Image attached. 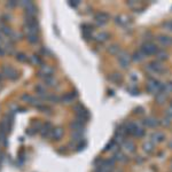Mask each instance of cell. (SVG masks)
Instances as JSON below:
<instances>
[{"label":"cell","instance_id":"obj_1","mask_svg":"<svg viewBox=\"0 0 172 172\" xmlns=\"http://www.w3.org/2000/svg\"><path fill=\"white\" fill-rule=\"evenodd\" d=\"M117 60L120 63L122 69H128L130 63H131V56L128 55V52L125 51H120V53L117 54Z\"/></svg>","mask_w":172,"mask_h":172},{"label":"cell","instance_id":"obj_2","mask_svg":"<svg viewBox=\"0 0 172 172\" xmlns=\"http://www.w3.org/2000/svg\"><path fill=\"white\" fill-rule=\"evenodd\" d=\"M140 52L144 54L145 56H149V55H154V54H156L158 52V47H157L156 45L154 44V43H150V41H147V43H145L142 44L141 46V49Z\"/></svg>","mask_w":172,"mask_h":172},{"label":"cell","instance_id":"obj_3","mask_svg":"<svg viewBox=\"0 0 172 172\" xmlns=\"http://www.w3.org/2000/svg\"><path fill=\"white\" fill-rule=\"evenodd\" d=\"M75 111H76V117L77 120L85 123L86 120L90 118V114L86 109L83 107V104H76L75 106Z\"/></svg>","mask_w":172,"mask_h":172},{"label":"cell","instance_id":"obj_4","mask_svg":"<svg viewBox=\"0 0 172 172\" xmlns=\"http://www.w3.org/2000/svg\"><path fill=\"white\" fill-rule=\"evenodd\" d=\"M163 90V84L156 79H149L147 83V91L152 94H157Z\"/></svg>","mask_w":172,"mask_h":172},{"label":"cell","instance_id":"obj_5","mask_svg":"<svg viewBox=\"0 0 172 172\" xmlns=\"http://www.w3.org/2000/svg\"><path fill=\"white\" fill-rule=\"evenodd\" d=\"M2 75L10 80H15L19 78V72L16 71L14 68L9 67V65H6V67L2 68Z\"/></svg>","mask_w":172,"mask_h":172},{"label":"cell","instance_id":"obj_6","mask_svg":"<svg viewBox=\"0 0 172 172\" xmlns=\"http://www.w3.org/2000/svg\"><path fill=\"white\" fill-rule=\"evenodd\" d=\"M147 69L154 73H163L164 72V65L160 61H153L147 65Z\"/></svg>","mask_w":172,"mask_h":172},{"label":"cell","instance_id":"obj_7","mask_svg":"<svg viewBox=\"0 0 172 172\" xmlns=\"http://www.w3.org/2000/svg\"><path fill=\"white\" fill-rule=\"evenodd\" d=\"M53 73H54V70L51 67H48V65H41L39 72H38L39 77L44 78V79L48 78V77H53Z\"/></svg>","mask_w":172,"mask_h":172},{"label":"cell","instance_id":"obj_8","mask_svg":"<svg viewBox=\"0 0 172 172\" xmlns=\"http://www.w3.org/2000/svg\"><path fill=\"white\" fill-rule=\"evenodd\" d=\"M94 19H95V22L99 24V25H103V24H106L109 21V15L107 13L100 12V13H98V14H95Z\"/></svg>","mask_w":172,"mask_h":172},{"label":"cell","instance_id":"obj_9","mask_svg":"<svg viewBox=\"0 0 172 172\" xmlns=\"http://www.w3.org/2000/svg\"><path fill=\"white\" fill-rule=\"evenodd\" d=\"M70 128H71L72 132L84 133V123H83V122H80V120H78L71 122V124H70Z\"/></svg>","mask_w":172,"mask_h":172},{"label":"cell","instance_id":"obj_10","mask_svg":"<svg viewBox=\"0 0 172 172\" xmlns=\"http://www.w3.org/2000/svg\"><path fill=\"white\" fill-rule=\"evenodd\" d=\"M144 124H145V126H147V128H156V126H158V124H160V120H157V118H155V117L148 116L144 120Z\"/></svg>","mask_w":172,"mask_h":172},{"label":"cell","instance_id":"obj_11","mask_svg":"<svg viewBox=\"0 0 172 172\" xmlns=\"http://www.w3.org/2000/svg\"><path fill=\"white\" fill-rule=\"evenodd\" d=\"M157 40H158V43H160L162 46H164V47H169V46H171L172 45V37L166 36V35H160V36L157 37Z\"/></svg>","mask_w":172,"mask_h":172},{"label":"cell","instance_id":"obj_12","mask_svg":"<svg viewBox=\"0 0 172 172\" xmlns=\"http://www.w3.org/2000/svg\"><path fill=\"white\" fill-rule=\"evenodd\" d=\"M150 138H152L153 144H161V142H163L165 140V134L163 132L156 131V132H154L150 136Z\"/></svg>","mask_w":172,"mask_h":172},{"label":"cell","instance_id":"obj_13","mask_svg":"<svg viewBox=\"0 0 172 172\" xmlns=\"http://www.w3.org/2000/svg\"><path fill=\"white\" fill-rule=\"evenodd\" d=\"M123 148L128 153H133L136 150V145L132 140H124L123 142Z\"/></svg>","mask_w":172,"mask_h":172},{"label":"cell","instance_id":"obj_14","mask_svg":"<svg viewBox=\"0 0 172 172\" xmlns=\"http://www.w3.org/2000/svg\"><path fill=\"white\" fill-rule=\"evenodd\" d=\"M36 13H37V7L33 5V2L25 7V15L28 16V17H33V16H36Z\"/></svg>","mask_w":172,"mask_h":172},{"label":"cell","instance_id":"obj_15","mask_svg":"<svg viewBox=\"0 0 172 172\" xmlns=\"http://www.w3.org/2000/svg\"><path fill=\"white\" fill-rule=\"evenodd\" d=\"M142 149H144L145 153L152 154L154 152V149H155V146H154V144H153L152 141H145L144 145H142Z\"/></svg>","mask_w":172,"mask_h":172},{"label":"cell","instance_id":"obj_16","mask_svg":"<svg viewBox=\"0 0 172 172\" xmlns=\"http://www.w3.org/2000/svg\"><path fill=\"white\" fill-rule=\"evenodd\" d=\"M52 131H53V128H52V126H51V124L47 123L44 128H41V136H43V138H48V136H52Z\"/></svg>","mask_w":172,"mask_h":172},{"label":"cell","instance_id":"obj_17","mask_svg":"<svg viewBox=\"0 0 172 172\" xmlns=\"http://www.w3.org/2000/svg\"><path fill=\"white\" fill-rule=\"evenodd\" d=\"M63 136V130L61 128H53L52 131V138L54 140H60L61 138Z\"/></svg>","mask_w":172,"mask_h":172},{"label":"cell","instance_id":"obj_18","mask_svg":"<svg viewBox=\"0 0 172 172\" xmlns=\"http://www.w3.org/2000/svg\"><path fill=\"white\" fill-rule=\"evenodd\" d=\"M168 99V94L164 92V91H161L156 94V102L158 104H163Z\"/></svg>","mask_w":172,"mask_h":172},{"label":"cell","instance_id":"obj_19","mask_svg":"<svg viewBox=\"0 0 172 172\" xmlns=\"http://www.w3.org/2000/svg\"><path fill=\"white\" fill-rule=\"evenodd\" d=\"M82 28H83V36L85 37V39H90L91 36H92V29H91V27L84 24Z\"/></svg>","mask_w":172,"mask_h":172},{"label":"cell","instance_id":"obj_20","mask_svg":"<svg viewBox=\"0 0 172 172\" xmlns=\"http://www.w3.org/2000/svg\"><path fill=\"white\" fill-rule=\"evenodd\" d=\"M109 38V35L107 32H100V33H98L95 36V40L96 41H99V43H103L106 40Z\"/></svg>","mask_w":172,"mask_h":172},{"label":"cell","instance_id":"obj_21","mask_svg":"<svg viewBox=\"0 0 172 172\" xmlns=\"http://www.w3.org/2000/svg\"><path fill=\"white\" fill-rule=\"evenodd\" d=\"M44 86H48V87H53V86H55L56 85V79L54 77H48V78H45L44 79Z\"/></svg>","mask_w":172,"mask_h":172},{"label":"cell","instance_id":"obj_22","mask_svg":"<svg viewBox=\"0 0 172 172\" xmlns=\"http://www.w3.org/2000/svg\"><path fill=\"white\" fill-rule=\"evenodd\" d=\"M109 78H110V80H111V82L116 83V84H120V83H122V80H123V77H122V75H120V73H118V72L112 73V75L109 77Z\"/></svg>","mask_w":172,"mask_h":172},{"label":"cell","instance_id":"obj_23","mask_svg":"<svg viewBox=\"0 0 172 172\" xmlns=\"http://www.w3.org/2000/svg\"><path fill=\"white\" fill-rule=\"evenodd\" d=\"M75 98H76V95H75V94L68 93V94L63 95V98H62V101H63L64 103H71V102H73Z\"/></svg>","mask_w":172,"mask_h":172},{"label":"cell","instance_id":"obj_24","mask_svg":"<svg viewBox=\"0 0 172 172\" xmlns=\"http://www.w3.org/2000/svg\"><path fill=\"white\" fill-rule=\"evenodd\" d=\"M108 52L110 53V54H112V55H116V54L120 53V46H118L117 44L110 45L108 48Z\"/></svg>","mask_w":172,"mask_h":172},{"label":"cell","instance_id":"obj_25","mask_svg":"<svg viewBox=\"0 0 172 172\" xmlns=\"http://www.w3.org/2000/svg\"><path fill=\"white\" fill-rule=\"evenodd\" d=\"M36 92L38 93V94H39V95H41L43 96V99H44L45 96L47 95V94H46V87H45L44 85H38V86H37L36 87Z\"/></svg>","mask_w":172,"mask_h":172},{"label":"cell","instance_id":"obj_26","mask_svg":"<svg viewBox=\"0 0 172 172\" xmlns=\"http://www.w3.org/2000/svg\"><path fill=\"white\" fill-rule=\"evenodd\" d=\"M132 59H133V61H136V62H141V61L145 59V55L139 51V52H136L133 54Z\"/></svg>","mask_w":172,"mask_h":172},{"label":"cell","instance_id":"obj_27","mask_svg":"<svg viewBox=\"0 0 172 172\" xmlns=\"http://www.w3.org/2000/svg\"><path fill=\"white\" fill-rule=\"evenodd\" d=\"M156 56H157V61L166 60V59H168V53L164 52V51H158V52L156 53Z\"/></svg>","mask_w":172,"mask_h":172},{"label":"cell","instance_id":"obj_28","mask_svg":"<svg viewBox=\"0 0 172 172\" xmlns=\"http://www.w3.org/2000/svg\"><path fill=\"white\" fill-rule=\"evenodd\" d=\"M144 134H145V130L142 128H140V126H138V128H136L134 133H133V136H138V138H141V136H144Z\"/></svg>","mask_w":172,"mask_h":172},{"label":"cell","instance_id":"obj_29","mask_svg":"<svg viewBox=\"0 0 172 172\" xmlns=\"http://www.w3.org/2000/svg\"><path fill=\"white\" fill-rule=\"evenodd\" d=\"M27 38H28V41L30 44H37L39 41V38L37 35H30V36H27Z\"/></svg>","mask_w":172,"mask_h":172},{"label":"cell","instance_id":"obj_30","mask_svg":"<svg viewBox=\"0 0 172 172\" xmlns=\"http://www.w3.org/2000/svg\"><path fill=\"white\" fill-rule=\"evenodd\" d=\"M16 60L19 61V62H27V61H28V56L25 55L24 53H17Z\"/></svg>","mask_w":172,"mask_h":172},{"label":"cell","instance_id":"obj_31","mask_svg":"<svg viewBox=\"0 0 172 172\" xmlns=\"http://www.w3.org/2000/svg\"><path fill=\"white\" fill-rule=\"evenodd\" d=\"M115 161H120V162H125L126 161V156L124 154H122L120 152H117L115 154Z\"/></svg>","mask_w":172,"mask_h":172},{"label":"cell","instance_id":"obj_32","mask_svg":"<svg viewBox=\"0 0 172 172\" xmlns=\"http://www.w3.org/2000/svg\"><path fill=\"white\" fill-rule=\"evenodd\" d=\"M160 124H162L164 128H169L170 125H171V120H170V118L169 117H163L162 120H161Z\"/></svg>","mask_w":172,"mask_h":172},{"label":"cell","instance_id":"obj_33","mask_svg":"<svg viewBox=\"0 0 172 172\" xmlns=\"http://www.w3.org/2000/svg\"><path fill=\"white\" fill-rule=\"evenodd\" d=\"M166 94H169L170 92H172V83H166V84H163V90Z\"/></svg>","mask_w":172,"mask_h":172},{"label":"cell","instance_id":"obj_34","mask_svg":"<svg viewBox=\"0 0 172 172\" xmlns=\"http://www.w3.org/2000/svg\"><path fill=\"white\" fill-rule=\"evenodd\" d=\"M44 99H45V100H47V101H51V102H59V98H57L56 95H54V94L46 95Z\"/></svg>","mask_w":172,"mask_h":172},{"label":"cell","instance_id":"obj_35","mask_svg":"<svg viewBox=\"0 0 172 172\" xmlns=\"http://www.w3.org/2000/svg\"><path fill=\"white\" fill-rule=\"evenodd\" d=\"M0 31H1V33H4L5 36H10V35H13L12 30L8 28V27H1Z\"/></svg>","mask_w":172,"mask_h":172},{"label":"cell","instance_id":"obj_36","mask_svg":"<svg viewBox=\"0 0 172 172\" xmlns=\"http://www.w3.org/2000/svg\"><path fill=\"white\" fill-rule=\"evenodd\" d=\"M163 28H164L165 30H168V31L172 32V20L164 22V23H163Z\"/></svg>","mask_w":172,"mask_h":172},{"label":"cell","instance_id":"obj_37","mask_svg":"<svg viewBox=\"0 0 172 172\" xmlns=\"http://www.w3.org/2000/svg\"><path fill=\"white\" fill-rule=\"evenodd\" d=\"M31 62L33 64H41V59L38 55H32L31 56Z\"/></svg>","mask_w":172,"mask_h":172},{"label":"cell","instance_id":"obj_38","mask_svg":"<svg viewBox=\"0 0 172 172\" xmlns=\"http://www.w3.org/2000/svg\"><path fill=\"white\" fill-rule=\"evenodd\" d=\"M165 114H166V117H169V118H172V104L168 107V109L165 110Z\"/></svg>","mask_w":172,"mask_h":172},{"label":"cell","instance_id":"obj_39","mask_svg":"<svg viewBox=\"0 0 172 172\" xmlns=\"http://www.w3.org/2000/svg\"><path fill=\"white\" fill-rule=\"evenodd\" d=\"M31 99H32V96L31 95H28V94H24V95L22 96V100L25 101V102H28V103H30Z\"/></svg>","mask_w":172,"mask_h":172},{"label":"cell","instance_id":"obj_40","mask_svg":"<svg viewBox=\"0 0 172 172\" xmlns=\"http://www.w3.org/2000/svg\"><path fill=\"white\" fill-rule=\"evenodd\" d=\"M16 5H17V1H9V2H7V6H8L9 8L15 7Z\"/></svg>","mask_w":172,"mask_h":172},{"label":"cell","instance_id":"obj_41","mask_svg":"<svg viewBox=\"0 0 172 172\" xmlns=\"http://www.w3.org/2000/svg\"><path fill=\"white\" fill-rule=\"evenodd\" d=\"M69 5H70L71 7H77V6L79 5V1H78V0H77V1H73V2H72V1H69Z\"/></svg>","mask_w":172,"mask_h":172},{"label":"cell","instance_id":"obj_42","mask_svg":"<svg viewBox=\"0 0 172 172\" xmlns=\"http://www.w3.org/2000/svg\"><path fill=\"white\" fill-rule=\"evenodd\" d=\"M142 112H144V109H142V108L134 109V114H142Z\"/></svg>","mask_w":172,"mask_h":172},{"label":"cell","instance_id":"obj_43","mask_svg":"<svg viewBox=\"0 0 172 172\" xmlns=\"http://www.w3.org/2000/svg\"><path fill=\"white\" fill-rule=\"evenodd\" d=\"M169 148H171L172 149V140L169 142Z\"/></svg>","mask_w":172,"mask_h":172},{"label":"cell","instance_id":"obj_44","mask_svg":"<svg viewBox=\"0 0 172 172\" xmlns=\"http://www.w3.org/2000/svg\"><path fill=\"white\" fill-rule=\"evenodd\" d=\"M0 40H1V33H0Z\"/></svg>","mask_w":172,"mask_h":172}]
</instances>
